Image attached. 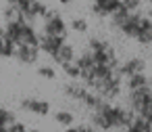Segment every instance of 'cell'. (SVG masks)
I'll return each mask as SVG.
<instances>
[{
    "label": "cell",
    "mask_w": 152,
    "mask_h": 132,
    "mask_svg": "<svg viewBox=\"0 0 152 132\" xmlns=\"http://www.w3.org/2000/svg\"><path fill=\"white\" fill-rule=\"evenodd\" d=\"M42 19H44V30H42V34H46V36H65V38H67V23H65V19L61 17L58 11L48 9Z\"/></svg>",
    "instance_id": "obj_1"
},
{
    "label": "cell",
    "mask_w": 152,
    "mask_h": 132,
    "mask_svg": "<svg viewBox=\"0 0 152 132\" xmlns=\"http://www.w3.org/2000/svg\"><path fill=\"white\" fill-rule=\"evenodd\" d=\"M152 101V90H150V86L146 84V86H142V88H135V90H129V109L133 111V113H137L146 103H150Z\"/></svg>",
    "instance_id": "obj_2"
},
{
    "label": "cell",
    "mask_w": 152,
    "mask_h": 132,
    "mask_svg": "<svg viewBox=\"0 0 152 132\" xmlns=\"http://www.w3.org/2000/svg\"><path fill=\"white\" fill-rule=\"evenodd\" d=\"M19 63H25V65H36L38 59H40V48L38 46H27V44H19L15 48V55H13Z\"/></svg>",
    "instance_id": "obj_3"
},
{
    "label": "cell",
    "mask_w": 152,
    "mask_h": 132,
    "mask_svg": "<svg viewBox=\"0 0 152 132\" xmlns=\"http://www.w3.org/2000/svg\"><path fill=\"white\" fill-rule=\"evenodd\" d=\"M67 42L65 36H46V34H40V42H38V48L46 55H54L63 44Z\"/></svg>",
    "instance_id": "obj_4"
},
{
    "label": "cell",
    "mask_w": 152,
    "mask_h": 132,
    "mask_svg": "<svg viewBox=\"0 0 152 132\" xmlns=\"http://www.w3.org/2000/svg\"><path fill=\"white\" fill-rule=\"evenodd\" d=\"M21 109L29 111V113H36V115H48L50 113V103L42 101V99H23Z\"/></svg>",
    "instance_id": "obj_5"
},
{
    "label": "cell",
    "mask_w": 152,
    "mask_h": 132,
    "mask_svg": "<svg viewBox=\"0 0 152 132\" xmlns=\"http://www.w3.org/2000/svg\"><path fill=\"white\" fill-rule=\"evenodd\" d=\"M144 69H146V61L140 59V57H133V59L125 61L123 65H119L121 78H129V76H133V73H144Z\"/></svg>",
    "instance_id": "obj_6"
},
{
    "label": "cell",
    "mask_w": 152,
    "mask_h": 132,
    "mask_svg": "<svg viewBox=\"0 0 152 132\" xmlns=\"http://www.w3.org/2000/svg\"><path fill=\"white\" fill-rule=\"evenodd\" d=\"M40 42V34L36 32L34 25H27L21 21V30H19V44H27V46H38Z\"/></svg>",
    "instance_id": "obj_7"
},
{
    "label": "cell",
    "mask_w": 152,
    "mask_h": 132,
    "mask_svg": "<svg viewBox=\"0 0 152 132\" xmlns=\"http://www.w3.org/2000/svg\"><path fill=\"white\" fill-rule=\"evenodd\" d=\"M137 21H140V11L137 13H129L127 19L121 23L119 32L123 36H127V38H135V34H137Z\"/></svg>",
    "instance_id": "obj_8"
},
{
    "label": "cell",
    "mask_w": 152,
    "mask_h": 132,
    "mask_svg": "<svg viewBox=\"0 0 152 132\" xmlns=\"http://www.w3.org/2000/svg\"><path fill=\"white\" fill-rule=\"evenodd\" d=\"M50 59H52L56 65H63V63H67V61H73V59H75V48H73V44L65 42L54 55H50Z\"/></svg>",
    "instance_id": "obj_9"
},
{
    "label": "cell",
    "mask_w": 152,
    "mask_h": 132,
    "mask_svg": "<svg viewBox=\"0 0 152 132\" xmlns=\"http://www.w3.org/2000/svg\"><path fill=\"white\" fill-rule=\"evenodd\" d=\"M46 11H48V7L42 2V0H31L25 13H29L31 17H36V19H38V17H44V15H46Z\"/></svg>",
    "instance_id": "obj_10"
},
{
    "label": "cell",
    "mask_w": 152,
    "mask_h": 132,
    "mask_svg": "<svg viewBox=\"0 0 152 132\" xmlns=\"http://www.w3.org/2000/svg\"><path fill=\"white\" fill-rule=\"evenodd\" d=\"M79 101H81L86 107H90V109H96V107L100 105V101H102V99H100L98 94H94L92 90H88V88H86V90H83V94L79 96Z\"/></svg>",
    "instance_id": "obj_11"
},
{
    "label": "cell",
    "mask_w": 152,
    "mask_h": 132,
    "mask_svg": "<svg viewBox=\"0 0 152 132\" xmlns=\"http://www.w3.org/2000/svg\"><path fill=\"white\" fill-rule=\"evenodd\" d=\"M83 90H86V86H83V84H75V82L65 84V88H63V92H65L67 96L75 99V101H79V96L83 94Z\"/></svg>",
    "instance_id": "obj_12"
},
{
    "label": "cell",
    "mask_w": 152,
    "mask_h": 132,
    "mask_svg": "<svg viewBox=\"0 0 152 132\" xmlns=\"http://www.w3.org/2000/svg\"><path fill=\"white\" fill-rule=\"evenodd\" d=\"M15 44L9 40V38H0V59H13V55H15Z\"/></svg>",
    "instance_id": "obj_13"
},
{
    "label": "cell",
    "mask_w": 152,
    "mask_h": 132,
    "mask_svg": "<svg viewBox=\"0 0 152 132\" xmlns=\"http://www.w3.org/2000/svg\"><path fill=\"white\" fill-rule=\"evenodd\" d=\"M146 84H148V78H146L144 73H133V76L127 78V88H129V90L142 88V86H146Z\"/></svg>",
    "instance_id": "obj_14"
},
{
    "label": "cell",
    "mask_w": 152,
    "mask_h": 132,
    "mask_svg": "<svg viewBox=\"0 0 152 132\" xmlns=\"http://www.w3.org/2000/svg\"><path fill=\"white\" fill-rule=\"evenodd\" d=\"M73 61H75V65H77L79 69H86V67H92V65H94V61H92V55H90V50H88V48H86V50H83L79 57H75Z\"/></svg>",
    "instance_id": "obj_15"
},
{
    "label": "cell",
    "mask_w": 152,
    "mask_h": 132,
    "mask_svg": "<svg viewBox=\"0 0 152 132\" xmlns=\"http://www.w3.org/2000/svg\"><path fill=\"white\" fill-rule=\"evenodd\" d=\"M73 119H75V115H73L71 111H56V113H54V122L61 124V126H67V128H69V126L73 124Z\"/></svg>",
    "instance_id": "obj_16"
},
{
    "label": "cell",
    "mask_w": 152,
    "mask_h": 132,
    "mask_svg": "<svg viewBox=\"0 0 152 132\" xmlns=\"http://www.w3.org/2000/svg\"><path fill=\"white\" fill-rule=\"evenodd\" d=\"M127 128H129V126H127ZM131 128H133L135 132H152V124L146 122V119L140 117V115H135V119L131 122Z\"/></svg>",
    "instance_id": "obj_17"
},
{
    "label": "cell",
    "mask_w": 152,
    "mask_h": 132,
    "mask_svg": "<svg viewBox=\"0 0 152 132\" xmlns=\"http://www.w3.org/2000/svg\"><path fill=\"white\" fill-rule=\"evenodd\" d=\"M88 19H83V17H73L71 19V30L73 32H77V34H88Z\"/></svg>",
    "instance_id": "obj_18"
},
{
    "label": "cell",
    "mask_w": 152,
    "mask_h": 132,
    "mask_svg": "<svg viewBox=\"0 0 152 132\" xmlns=\"http://www.w3.org/2000/svg\"><path fill=\"white\" fill-rule=\"evenodd\" d=\"M61 67H63V71H65L67 78H71V80H77V78H79V67L75 65V61H67V63H63Z\"/></svg>",
    "instance_id": "obj_19"
},
{
    "label": "cell",
    "mask_w": 152,
    "mask_h": 132,
    "mask_svg": "<svg viewBox=\"0 0 152 132\" xmlns=\"http://www.w3.org/2000/svg\"><path fill=\"white\" fill-rule=\"evenodd\" d=\"M108 46H110V44H108L106 40H102V38H90L86 48H88V50H106Z\"/></svg>",
    "instance_id": "obj_20"
},
{
    "label": "cell",
    "mask_w": 152,
    "mask_h": 132,
    "mask_svg": "<svg viewBox=\"0 0 152 132\" xmlns=\"http://www.w3.org/2000/svg\"><path fill=\"white\" fill-rule=\"evenodd\" d=\"M2 15H4V23H9V21H21V13L15 9V7H4V11H2Z\"/></svg>",
    "instance_id": "obj_21"
},
{
    "label": "cell",
    "mask_w": 152,
    "mask_h": 132,
    "mask_svg": "<svg viewBox=\"0 0 152 132\" xmlns=\"http://www.w3.org/2000/svg\"><path fill=\"white\" fill-rule=\"evenodd\" d=\"M121 7L127 13H137L142 9V0H121Z\"/></svg>",
    "instance_id": "obj_22"
},
{
    "label": "cell",
    "mask_w": 152,
    "mask_h": 132,
    "mask_svg": "<svg viewBox=\"0 0 152 132\" xmlns=\"http://www.w3.org/2000/svg\"><path fill=\"white\" fill-rule=\"evenodd\" d=\"M38 76L44 78V80H54L56 78V69L50 67V65H42V67H38Z\"/></svg>",
    "instance_id": "obj_23"
},
{
    "label": "cell",
    "mask_w": 152,
    "mask_h": 132,
    "mask_svg": "<svg viewBox=\"0 0 152 132\" xmlns=\"http://www.w3.org/2000/svg\"><path fill=\"white\" fill-rule=\"evenodd\" d=\"M17 117H15V113H11L9 109H4V107H0V126H9V124H13Z\"/></svg>",
    "instance_id": "obj_24"
},
{
    "label": "cell",
    "mask_w": 152,
    "mask_h": 132,
    "mask_svg": "<svg viewBox=\"0 0 152 132\" xmlns=\"http://www.w3.org/2000/svg\"><path fill=\"white\" fill-rule=\"evenodd\" d=\"M102 9L106 11V15H113L115 11L121 9V0H104V2H102Z\"/></svg>",
    "instance_id": "obj_25"
},
{
    "label": "cell",
    "mask_w": 152,
    "mask_h": 132,
    "mask_svg": "<svg viewBox=\"0 0 152 132\" xmlns=\"http://www.w3.org/2000/svg\"><path fill=\"white\" fill-rule=\"evenodd\" d=\"M135 115H140V117H144L146 122H150V124H152V101H150V103H146V105H144Z\"/></svg>",
    "instance_id": "obj_26"
},
{
    "label": "cell",
    "mask_w": 152,
    "mask_h": 132,
    "mask_svg": "<svg viewBox=\"0 0 152 132\" xmlns=\"http://www.w3.org/2000/svg\"><path fill=\"white\" fill-rule=\"evenodd\" d=\"M135 40H137L140 44L148 46V44H152V32H137V34H135Z\"/></svg>",
    "instance_id": "obj_27"
},
{
    "label": "cell",
    "mask_w": 152,
    "mask_h": 132,
    "mask_svg": "<svg viewBox=\"0 0 152 132\" xmlns=\"http://www.w3.org/2000/svg\"><path fill=\"white\" fill-rule=\"evenodd\" d=\"M7 128H9V132H25V130H27L25 124H21V122H17V119H15L13 124H9Z\"/></svg>",
    "instance_id": "obj_28"
},
{
    "label": "cell",
    "mask_w": 152,
    "mask_h": 132,
    "mask_svg": "<svg viewBox=\"0 0 152 132\" xmlns=\"http://www.w3.org/2000/svg\"><path fill=\"white\" fill-rule=\"evenodd\" d=\"M92 13H94L96 17H100V19H102V17H108V15H106V11L102 9V4H96V2L92 4Z\"/></svg>",
    "instance_id": "obj_29"
},
{
    "label": "cell",
    "mask_w": 152,
    "mask_h": 132,
    "mask_svg": "<svg viewBox=\"0 0 152 132\" xmlns=\"http://www.w3.org/2000/svg\"><path fill=\"white\" fill-rule=\"evenodd\" d=\"M75 130H77V132H94V126H92V124H81V126H77Z\"/></svg>",
    "instance_id": "obj_30"
},
{
    "label": "cell",
    "mask_w": 152,
    "mask_h": 132,
    "mask_svg": "<svg viewBox=\"0 0 152 132\" xmlns=\"http://www.w3.org/2000/svg\"><path fill=\"white\" fill-rule=\"evenodd\" d=\"M61 4H73V0H58Z\"/></svg>",
    "instance_id": "obj_31"
},
{
    "label": "cell",
    "mask_w": 152,
    "mask_h": 132,
    "mask_svg": "<svg viewBox=\"0 0 152 132\" xmlns=\"http://www.w3.org/2000/svg\"><path fill=\"white\" fill-rule=\"evenodd\" d=\"M0 132H9V128L7 126H0Z\"/></svg>",
    "instance_id": "obj_32"
},
{
    "label": "cell",
    "mask_w": 152,
    "mask_h": 132,
    "mask_svg": "<svg viewBox=\"0 0 152 132\" xmlns=\"http://www.w3.org/2000/svg\"><path fill=\"white\" fill-rule=\"evenodd\" d=\"M94 2H96V4H102V2H104V0H94Z\"/></svg>",
    "instance_id": "obj_33"
},
{
    "label": "cell",
    "mask_w": 152,
    "mask_h": 132,
    "mask_svg": "<svg viewBox=\"0 0 152 132\" xmlns=\"http://www.w3.org/2000/svg\"><path fill=\"white\" fill-rule=\"evenodd\" d=\"M25 132H40V130H38V128H36V130H25Z\"/></svg>",
    "instance_id": "obj_34"
},
{
    "label": "cell",
    "mask_w": 152,
    "mask_h": 132,
    "mask_svg": "<svg viewBox=\"0 0 152 132\" xmlns=\"http://www.w3.org/2000/svg\"><path fill=\"white\" fill-rule=\"evenodd\" d=\"M148 86H150V90H152V80H148Z\"/></svg>",
    "instance_id": "obj_35"
},
{
    "label": "cell",
    "mask_w": 152,
    "mask_h": 132,
    "mask_svg": "<svg viewBox=\"0 0 152 132\" xmlns=\"http://www.w3.org/2000/svg\"><path fill=\"white\" fill-rule=\"evenodd\" d=\"M148 4H150V7H152V0H148Z\"/></svg>",
    "instance_id": "obj_36"
},
{
    "label": "cell",
    "mask_w": 152,
    "mask_h": 132,
    "mask_svg": "<svg viewBox=\"0 0 152 132\" xmlns=\"http://www.w3.org/2000/svg\"><path fill=\"white\" fill-rule=\"evenodd\" d=\"M42 2H44V0H42Z\"/></svg>",
    "instance_id": "obj_37"
}]
</instances>
